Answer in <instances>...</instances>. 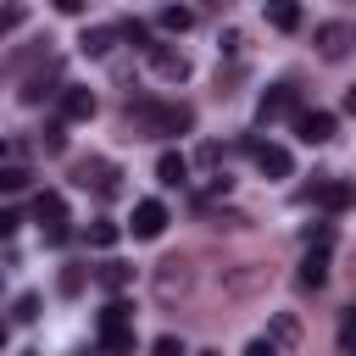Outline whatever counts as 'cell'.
<instances>
[{
    "label": "cell",
    "mask_w": 356,
    "mask_h": 356,
    "mask_svg": "<svg viewBox=\"0 0 356 356\" xmlns=\"http://www.w3.org/2000/svg\"><path fill=\"white\" fill-rule=\"evenodd\" d=\"M28 167H11V161H0V195H17V189H28Z\"/></svg>",
    "instance_id": "23"
},
{
    "label": "cell",
    "mask_w": 356,
    "mask_h": 356,
    "mask_svg": "<svg viewBox=\"0 0 356 356\" xmlns=\"http://www.w3.org/2000/svg\"><path fill=\"white\" fill-rule=\"evenodd\" d=\"M95 278H100L106 289H128V284H134V267H122V261H106Z\"/></svg>",
    "instance_id": "22"
},
{
    "label": "cell",
    "mask_w": 356,
    "mask_h": 356,
    "mask_svg": "<svg viewBox=\"0 0 356 356\" xmlns=\"http://www.w3.org/2000/svg\"><path fill=\"white\" fill-rule=\"evenodd\" d=\"M156 22H161L167 33H184V28H195V11H189V6H161Z\"/></svg>",
    "instance_id": "17"
},
{
    "label": "cell",
    "mask_w": 356,
    "mask_h": 356,
    "mask_svg": "<svg viewBox=\"0 0 356 356\" xmlns=\"http://www.w3.org/2000/svg\"><path fill=\"white\" fill-rule=\"evenodd\" d=\"M72 178H78L83 189H95V195H106V200H111V195L122 189V184H117L122 172H117L111 161H100V156H89V161H78V167H72Z\"/></svg>",
    "instance_id": "2"
},
{
    "label": "cell",
    "mask_w": 356,
    "mask_h": 356,
    "mask_svg": "<svg viewBox=\"0 0 356 356\" xmlns=\"http://www.w3.org/2000/svg\"><path fill=\"white\" fill-rule=\"evenodd\" d=\"M178 289H189V267L184 261H161L156 267V295H178Z\"/></svg>",
    "instance_id": "12"
},
{
    "label": "cell",
    "mask_w": 356,
    "mask_h": 356,
    "mask_svg": "<svg viewBox=\"0 0 356 356\" xmlns=\"http://www.w3.org/2000/svg\"><path fill=\"white\" fill-rule=\"evenodd\" d=\"M100 350H106V356H134L139 339H134V328H122V334H100Z\"/></svg>",
    "instance_id": "21"
},
{
    "label": "cell",
    "mask_w": 356,
    "mask_h": 356,
    "mask_svg": "<svg viewBox=\"0 0 356 356\" xmlns=\"http://www.w3.org/2000/svg\"><path fill=\"white\" fill-rule=\"evenodd\" d=\"M17 222H22L17 211H0V239H6V234H17Z\"/></svg>",
    "instance_id": "31"
},
{
    "label": "cell",
    "mask_w": 356,
    "mask_h": 356,
    "mask_svg": "<svg viewBox=\"0 0 356 356\" xmlns=\"http://www.w3.org/2000/svg\"><path fill=\"white\" fill-rule=\"evenodd\" d=\"M0 345H6V328H0Z\"/></svg>",
    "instance_id": "35"
},
{
    "label": "cell",
    "mask_w": 356,
    "mask_h": 356,
    "mask_svg": "<svg viewBox=\"0 0 356 356\" xmlns=\"http://www.w3.org/2000/svg\"><path fill=\"white\" fill-rule=\"evenodd\" d=\"M39 150H50V156H61V150H67V134H61V122H50V128L39 134Z\"/></svg>",
    "instance_id": "24"
},
{
    "label": "cell",
    "mask_w": 356,
    "mask_h": 356,
    "mask_svg": "<svg viewBox=\"0 0 356 356\" xmlns=\"http://www.w3.org/2000/svg\"><path fill=\"white\" fill-rule=\"evenodd\" d=\"M33 217L44 222V239H50V245H61V239L72 234V228H67V200H61L56 189H44V195L33 200Z\"/></svg>",
    "instance_id": "3"
},
{
    "label": "cell",
    "mask_w": 356,
    "mask_h": 356,
    "mask_svg": "<svg viewBox=\"0 0 356 356\" xmlns=\"http://www.w3.org/2000/svg\"><path fill=\"white\" fill-rule=\"evenodd\" d=\"M128 117L139 122V134H189L195 128V111L178 100V106H156V100H145V106H128Z\"/></svg>",
    "instance_id": "1"
},
{
    "label": "cell",
    "mask_w": 356,
    "mask_h": 356,
    "mask_svg": "<svg viewBox=\"0 0 356 356\" xmlns=\"http://www.w3.org/2000/svg\"><path fill=\"white\" fill-rule=\"evenodd\" d=\"M111 39H117V28H89V33L78 39V50H83V56H106Z\"/></svg>",
    "instance_id": "19"
},
{
    "label": "cell",
    "mask_w": 356,
    "mask_h": 356,
    "mask_svg": "<svg viewBox=\"0 0 356 356\" xmlns=\"http://www.w3.org/2000/svg\"><path fill=\"white\" fill-rule=\"evenodd\" d=\"M195 356H217V350H195Z\"/></svg>",
    "instance_id": "33"
},
{
    "label": "cell",
    "mask_w": 356,
    "mask_h": 356,
    "mask_svg": "<svg viewBox=\"0 0 356 356\" xmlns=\"http://www.w3.org/2000/svg\"><path fill=\"white\" fill-rule=\"evenodd\" d=\"M83 234H89V245H95V250H106V245H117V234H122V228H117L111 217H95Z\"/></svg>",
    "instance_id": "20"
},
{
    "label": "cell",
    "mask_w": 356,
    "mask_h": 356,
    "mask_svg": "<svg viewBox=\"0 0 356 356\" xmlns=\"http://www.w3.org/2000/svg\"><path fill=\"white\" fill-rule=\"evenodd\" d=\"M245 356H278V350H273L267 339H250V345H245Z\"/></svg>",
    "instance_id": "32"
},
{
    "label": "cell",
    "mask_w": 356,
    "mask_h": 356,
    "mask_svg": "<svg viewBox=\"0 0 356 356\" xmlns=\"http://www.w3.org/2000/svg\"><path fill=\"white\" fill-rule=\"evenodd\" d=\"M83 278H89L83 267H61V295H78V289H83Z\"/></svg>",
    "instance_id": "26"
},
{
    "label": "cell",
    "mask_w": 356,
    "mask_h": 356,
    "mask_svg": "<svg viewBox=\"0 0 356 356\" xmlns=\"http://www.w3.org/2000/svg\"><path fill=\"white\" fill-rule=\"evenodd\" d=\"M17 317L33 323V317H39V295H22V300H17Z\"/></svg>",
    "instance_id": "29"
},
{
    "label": "cell",
    "mask_w": 356,
    "mask_h": 356,
    "mask_svg": "<svg viewBox=\"0 0 356 356\" xmlns=\"http://www.w3.org/2000/svg\"><path fill=\"white\" fill-rule=\"evenodd\" d=\"M267 22H273L278 33H289V28H300V6H289V0H278V6H267Z\"/></svg>",
    "instance_id": "18"
},
{
    "label": "cell",
    "mask_w": 356,
    "mask_h": 356,
    "mask_svg": "<svg viewBox=\"0 0 356 356\" xmlns=\"http://www.w3.org/2000/svg\"><path fill=\"white\" fill-rule=\"evenodd\" d=\"M150 356H189V350H184V339H178V334H161V339L150 345Z\"/></svg>",
    "instance_id": "25"
},
{
    "label": "cell",
    "mask_w": 356,
    "mask_h": 356,
    "mask_svg": "<svg viewBox=\"0 0 356 356\" xmlns=\"http://www.w3.org/2000/svg\"><path fill=\"white\" fill-rule=\"evenodd\" d=\"M317 206H323V211H345V206H350V184H345V178L317 184Z\"/></svg>",
    "instance_id": "14"
},
{
    "label": "cell",
    "mask_w": 356,
    "mask_h": 356,
    "mask_svg": "<svg viewBox=\"0 0 356 356\" xmlns=\"http://www.w3.org/2000/svg\"><path fill=\"white\" fill-rule=\"evenodd\" d=\"M295 139L328 145V139H334V111H295Z\"/></svg>",
    "instance_id": "8"
},
{
    "label": "cell",
    "mask_w": 356,
    "mask_h": 356,
    "mask_svg": "<svg viewBox=\"0 0 356 356\" xmlns=\"http://www.w3.org/2000/svg\"><path fill=\"white\" fill-rule=\"evenodd\" d=\"M22 17H28L22 6H0V39H6L11 28H22Z\"/></svg>",
    "instance_id": "27"
},
{
    "label": "cell",
    "mask_w": 356,
    "mask_h": 356,
    "mask_svg": "<svg viewBox=\"0 0 356 356\" xmlns=\"http://www.w3.org/2000/svg\"><path fill=\"white\" fill-rule=\"evenodd\" d=\"M156 178H161L167 189H178V184H189V161H184L178 150H161V161H156Z\"/></svg>",
    "instance_id": "11"
},
{
    "label": "cell",
    "mask_w": 356,
    "mask_h": 356,
    "mask_svg": "<svg viewBox=\"0 0 356 356\" xmlns=\"http://www.w3.org/2000/svg\"><path fill=\"white\" fill-rule=\"evenodd\" d=\"M245 150H250V161H256V172H267V178H289V150L284 145H273V139H245Z\"/></svg>",
    "instance_id": "4"
},
{
    "label": "cell",
    "mask_w": 356,
    "mask_h": 356,
    "mask_svg": "<svg viewBox=\"0 0 356 356\" xmlns=\"http://www.w3.org/2000/svg\"><path fill=\"white\" fill-rule=\"evenodd\" d=\"M128 228H134V239H161V228H167V206H161V200H139Z\"/></svg>",
    "instance_id": "9"
},
{
    "label": "cell",
    "mask_w": 356,
    "mask_h": 356,
    "mask_svg": "<svg viewBox=\"0 0 356 356\" xmlns=\"http://www.w3.org/2000/svg\"><path fill=\"white\" fill-rule=\"evenodd\" d=\"M122 328H134V306L128 300H106L100 306V334H122Z\"/></svg>",
    "instance_id": "13"
},
{
    "label": "cell",
    "mask_w": 356,
    "mask_h": 356,
    "mask_svg": "<svg viewBox=\"0 0 356 356\" xmlns=\"http://www.w3.org/2000/svg\"><path fill=\"white\" fill-rule=\"evenodd\" d=\"M145 56H150V67H156L167 83H184V78H189V61H184V50H172V44H150Z\"/></svg>",
    "instance_id": "10"
},
{
    "label": "cell",
    "mask_w": 356,
    "mask_h": 356,
    "mask_svg": "<svg viewBox=\"0 0 356 356\" xmlns=\"http://www.w3.org/2000/svg\"><path fill=\"white\" fill-rule=\"evenodd\" d=\"M350 39H356L350 22H323V28H317V56H323V61H345V56H350Z\"/></svg>",
    "instance_id": "5"
},
{
    "label": "cell",
    "mask_w": 356,
    "mask_h": 356,
    "mask_svg": "<svg viewBox=\"0 0 356 356\" xmlns=\"http://www.w3.org/2000/svg\"><path fill=\"white\" fill-rule=\"evenodd\" d=\"M350 345H356V317L345 312V323H339V350H350Z\"/></svg>",
    "instance_id": "30"
},
{
    "label": "cell",
    "mask_w": 356,
    "mask_h": 356,
    "mask_svg": "<svg viewBox=\"0 0 356 356\" xmlns=\"http://www.w3.org/2000/svg\"><path fill=\"white\" fill-rule=\"evenodd\" d=\"M56 95H61V117H67V122H89V117H95V106H100V100H95V89H83V83H61Z\"/></svg>",
    "instance_id": "7"
},
{
    "label": "cell",
    "mask_w": 356,
    "mask_h": 356,
    "mask_svg": "<svg viewBox=\"0 0 356 356\" xmlns=\"http://www.w3.org/2000/svg\"><path fill=\"white\" fill-rule=\"evenodd\" d=\"M312 250H323V256H328V250H334V222H323V228H317V234H312Z\"/></svg>",
    "instance_id": "28"
},
{
    "label": "cell",
    "mask_w": 356,
    "mask_h": 356,
    "mask_svg": "<svg viewBox=\"0 0 356 356\" xmlns=\"http://www.w3.org/2000/svg\"><path fill=\"white\" fill-rule=\"evenodd\" d=\"M295 339H300V323H295L289 312H278V317H273V328H267V345H273V350H284V345H295Z\"/></svg>",
    "instance_id": "16"
},
{
    "label": "cell",
    "mask_w": 356,
    "mask_h": 356,
    "mask_svg": "<svg viewBox=\"0 0 356 356\" xmlns=\"http://www.w3.org/2000/svg\"><path fill=\"white\" fill-rule=\"evenodd\" d=\"M300 284H306V289H323V284H328V256H323V250H306V261H300Z\"/></svg>",
    "instance_id": "15"
},
{
    "label": "cell",
    "mask_w": 356,
    "mask_h": 356,
    "mask_svg": "<svg viewBox=\"0 0 356 356\" xmlns=\"http://www.w3.org/2000/svg\"><path fill=\"white\" fill-rule=\"evenodd\" d=\"M0 161H6V139H0Z\"/></svg>",
    "instance_id": "34"
},
{
    "label": "cell",
    "mask_w": 356,
    "mask_h": 356,
    "mask_svg": "<svg viewBox=\"0 0 356 356\" xmlns=\"http://www.w3.org/2000/svg\"><path fill=\"white\" fill-rule=\"evenodd\" d=\"M295 111H300L295 83H273V89L261 95V106H256V117H261V122H278V117H295Z\"/></svg>",
    "instance_id": "6"
}]
</instances>
